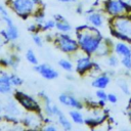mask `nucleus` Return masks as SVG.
<instances>
[{
    "label": "nucleus",
    "instance_id": "c85d7f7f",
    "mask_svg": "<svg viewBox=\"0 0 131 131\" xmlns=\"http://www.w3.org/2000/svg\"><path fill=\"white\" fill-rule=\"evenodd\" d=\"M121 64L125 70H127V71L131 70V55L121 57Z\"/></svg>",
    "mask_w": 131,
    "mask_h": 131
},
{
    "label": "nucleus",
    "instance_id": "e433bc0d",
    "mask_svg": "<svg viewBox=\"0 0 131 131\" xmlns=\"http://www.w3.org/2000/svg\"><path fill=\"white\" fill-rule=\"evenodd\" d=\"M3 113V106L0 104V118H1V114Z\"/></svg>",
    "mask_w": 131,
    "mask_h": 131
},
{
    "label": "nucleus",
    "instance_id": "ea45409f",
    "mask_svg": "<svg viewBox=\"0 0 131 131\" xmlns=\"http://www.w3.org/2000/svg\"><path fill=\"white\" fill-rule=\"evenodd\" d=\"M0 20H1V19H0Z\"/></svg>",
    "mask_w": 131,
    "mask_h": 131
},
{
    "label": "nucleus",
    "instance_id": "f3484780",
    "mask_svg": "<svg viewBox=\"0 0 131 131\" xmlns=\"http://www.w3.org/2000/svg\"><path fill=\"white\" fill-rule=\"evenodd\" d=\"M54 113H55V118H56V120H57L58 125H59L62 129H64V130H71L72 127H73L72 122L66 117V115L63 114V112H62L57 105L54 106Z\"/></svg>",
    "mask_w": 131,
    "mask_h": 131
},
{
    "label": "nucleus",
    "instance_id": "f704fd0d",
    "mask_svg": "<svg viewBox=\"0 0 131 131\" xmlns=\"http://www.w3.org/2000/svg\"><path fill=\"white\" fill-rule=\"evenodd\" d=\"M61 3H76L78 0H57Z\"/></svg>",
    "mask_w": 131,
    "mask_h": 131
},
{
    "label": "nucleus",
    "instance_id": "2f4dec72",
    "mask_svg": "<svg viewBox=\"0 0 131 131\" xmlns=\"http://www.w3.org/2000/svg\"><path fill=\"white\" fill-rule=\"evenodd\" d=\"M107 102L115 104L118 102V96L115 93H107Z\"/></svg>",
    "mask_w": 131,
    "mask_h": 131
},
{
    "label": "nucleus",
    "instance_id": "473e14b6",
    "mask_svg": "<svg viewBox=\"0 0 131 131\" xmlns=\"http://www.w3.org/2000/svg\"><path fill=\"white\" fill-rule=\"evenodd\" d=\"M43 130H45V131H56L57 127L55 125H53L52 123H49V124H45V126L43 127Z\"/></svg>",
    "mask_w": 131,
    "mask_h": 131
},
{
    "label": "nucleus",
    "instance_id": "39448f33",
    "mask_svg": "<svg viewBox=\"0 0 131 131\" xmlns=\"http://www.w3.org/2000/svg\"><path fill=\"white\" fill-rule=\"evenodd\" d=\"M14 98L18 102V104L25 108L27 112H36V113H41L42 106L38 102L36 98H34L32 95H29L23 91L15 90L14 91Z\"/></svg>",
    "mask_w": 131,
    "mask_h": 131
},
{
    "label": "nucleus",
    "instance_id": "20e7f679",
    "mask_svg": "<svg viewBox=\"0 0 131 131\" xmlns=\"http://www.w3.org/2000/svg\"><path fill=\"white\" fill-rule=\"evenodd\" d=\"M54 44L55 46L66 54H75L80 50L79 43L77 39L71 37L68 33H58L54 35Z\"/></svg>",
    "mask_w": 131,
    "mask_h": 131
},
{
    "label": "nucleus",
    "instance_id": "c756f323",
    "mask_svg": "<svg viewBox=\"0 0 131 131\" xmlns=\"http://www.w3.org/2000/svg\"><path fill=\"white\" fill-rule=\"evenodd\" d=\"M32 39H33V42L35 43L36 46L41 47L43 45V38L38 33H33L32 34Z\"/></svg>",
    "mask_w": 131,
    "mask_h": 131
},
{
    "label": "nucleus",
    "instance_id": "9d476101",
    "mask_svg": "<svg viewBox=\"0 0 131 131\" xmlns=\"http://www.w3.org/2000/svg\"><path fill=\"white\" fill-rule=\"evenodd\" d=\"M34 70L45 80H55L58 78V72L48 63H41L34 66Z\"/></svg>",
    "mask_w": 131,
    "mask_h": 131
},
{
    "label": "nucleus",
    "instance_id": "2eb2a0df",
    "mask_svg": "<svg viewBox=\"0 0 131 131\" xmlns=\"http://www.w3.org/2000/svg\"><path fill=\"white\" fill-rule=\"evenodd\" d=\"M19 33H18V29L15 25L12 26H8L5 28V30H2L0 32V37L3 38V40H5L6 42H14L18 39Z\"/></svg>",
    "mask_w": 131,
    "mask_h": 131
},
{
    "label": "nucleus",
    "instance_id": "4468645a",
    "mask_svg": "<svg viewBox=\"0 0 131 131\" xmlns=\"http://www.w3.org/2000/svg\"><path fill=\"white\" fill-rule=\"evenodd\" d=\"M104 12H100L98 10H93L89 13H87V21L89 23V25L99 29L101 27H103L104 21H105V16H104Z\"/></svg>",
    "mask_w": 131,
    "mask_h": 131
},
{
    "label": "nucleus",
    "instance_id": "58836bf2",
    "mask_svg": "<svg viewBox=\"0 0 131 131\" xmlns=\"http://www.w3.org/2000/svg\"><path fill=\"white\" fill-rule=\"evenodd\" d=\"M1 46H2V45H1V43H0V49H1Z\"/></svg>",
    "mask_w": 131,
    "mask_h": 131
},
{
    "label": "nucleus",
    "instance_id": "ddd939ff",
    "mask_svg": "<svg viewBox=\"0 0 131 131\" xmlns=\"http://www.w3.org/2000/svg\"><path fill=\"white\" fill-rule=\"evenodd\" d=\"M112 81V76L107 73H100L97 76H95L91 82V86L96 89H105Z\"/></svg>",
    "mask_w": 131,
    "mask_h": 131
},
{
    "label": "nucleus",
    "instance_id": "7ed1b4c3",
    "mask_svg": "<svg viewBox=\"0 0 131 131\" xmlns=\"http://www.w3.org/2000/svg\"><path fill=\"white\" fill-rule=\"evenodd\" d=\"M9 8L20 18L27 19L41 10V0H7Z\"/></svg>",
    "mask_w": 131,
    "mask_h": 131
},
{
    "label": "nucleus",
    "instance_id": "cd10ccee",
    "mask_svg": "<svg viewBox=\"0 0 131 131\" xmlns=\"http://www.w3.org/2000/svg\"><path fill=\"white\" fill-rule=\"evenodd\" d=\"M7 61H8V68L16 69L19 62V56L17 54H11L10 56L7 57Z\"/></svg>",
    "mask_w": 131,
    "mask_h": 131
},
{
    "label": "nucleus",
    "instance_id": "412c9836",
    "mask_svg": "<svg viewBox=\"0 0 131 131\" xmlns=\"http://www.w3.org/2000/svg\"><path fill=\"white\" fill-rule=\"evenodd\" d=\"M105 62H106L107 67H110L111 69H115L121 63V58L116 53H111L110 55L106 56Z\"/></svg>",
    "mask_w": 131,
    "mask_h": 131
},
{
    "label": "nucleus",
    "instance_id": "72a5a7b5",
    "mask_svg": "<svg viewBox=\"0 0 131 131\" xmlns=\"http://www.w3.org/2000/svg\"><path fill=\"white\" fill-rule=\"evenodd\" d=\"M121 1L124 3V5L126 6V8L128 9V12L131 13V0H121Z\"/></svg>",
    "mask_w": 131,
    "mask_h": 131
},
{
    "label": "nucleus",
    "instance_id": "7c9ffc66",
    "mask_svg": "<svg viewBox=\"0 0 131 131\" xmlns=\"http://www.w3.org/2000/svg\"><path fill=\"white\" fill-rule=\"evenodd\" d=\"M95 96L99 100H105L107 101V93L105 92L104 89H97L95 92Z\"/></svg>",
    "mask_w": 131,
    "mask_h": 131
},
{
    "label": "nucleus",
    "instance_id": "423d86ee",
    "mask_svg": "<svg viewBox=\"0 0 131 131\" xmlns=\"http://www.w3.org/2000/svg\"><path fill=\"white\" fill-rule=\"evenodd\" d=\"M107 119V111L101 106H93L89 108L87 116L85 117V124L91 128H95Z\"/></svg>",
    "mask_w": 131,
    "mask_h": 131
},
{
    "label": "nucleus",
    "instance_id": "4be33fe9",
    "mask_svg": "<svg viewBox=\"0 0 131 131\" xmlns=\"http://www.w3.org/2000/svg\"><path fill=\"white\" fill-rule=\"evenodd\" d=\"M55 29H56L58 32H60V33H69V32L72 31L73 28H72L71 24L64 18V19H62V20L56 21V27H55Z\"/></svg>",
    "mask_w": 131,
    "mask_h": 131
},
{
    "label": "nucleus",
    "instance_id": "6e6552de",
    "mask_svg": "<svg viewBox=\"0 0 131 131\" xmlns=\"http://www.w3.org/2000/svg\"><path fill=\"white\" fill-rule=\"evenodd\" d=\"M94 66V61L91 58V55L83 52L80 49V55L75 59V71L80 76H84L89 74Z\"/></svg>",
    "mask_w": 131,
    "mask_h": 131
},
{
    "label": "nucleus",
    "instance_id": "a878e982",
    "mask_svg": "<svg viewBox=\"0 0 131 131\" xmlns=\"http://www.w3.org/2000/svg\"><path fill=\"white\" fill-rule=\"evenodd\" d=\"M9 80H10V83L13 87H19L24 83L23 79L18 75H16L15 73H10L9 74Z\"/></svg>",
    "mask_w": 131,
    "mask_h": 131
},
{
    "label": "nucleus",
    "instance_id": "6ab92c4d",
    "mask_svg": "<svg viewBox=\"0 0 131 131\" xmlns=\"http://www.w3.org/2000/svg\"><path fill=\"white\" fill-rule=\"evenodd\" d=\"M80 111L81 110L72 108L69 112V116L71 118V121L74 124H77V125H83V124H85V117H84V115Z\"/></svg>",
    "mask_w": 131,
    "mask_h": 131
},
{
    "label": "nucleus",
    "instance_id": "4c0bfd02",
    "mask_svg": "<svg viewBox=\"0 0 131 131\" xmlns=\"http://www.w3.org/2000/svg\"><path fill=\"white\" fill-rule=\"evenodd\" d=\"M90 1H93V2H94V3H93V4H94V6H95V5H96V4H97V2H98V1H99V0H90Z\"/></svg>",
    "mask_w": 131,
    "mask_h": 131
},
{
    "label": "nucleus",
    "instance_id": "a211bd4d",
    "mask_svg": "<svg viewBox=\"0 0 131 131\" xmlns=\"http://www.w3.org/2000/svg\"><path fill=\"white\" fill-rule=\"evenodd\" d=\"M12 85L9 80V74L1 72L0 74V94L7 95L12 92Z\"/></svg>",
    "mask_w": 131,
    "mask_h": 131
},
{
    "label": "nucleus",
    "instance_id": "b1692460",
    "mask_svg": "<svg viewBox=\"0 0 131 131\" xmlns=\"http://www.w3.org/2000/svg\"><path fill=\"white\" fill-rule=\"evenodd\" d=\"M117 85L119 86L121 92L125 95H130V87L125 78H118L117 79Z\"/></svg>",
    "mask_w": 131,
    "mask_h": 131
},
{
    "label": "nucleus",
    "instance_id": "c9c22d12",
    "mask_svg": "<svg viewBox=\"0 0 131 131\" xmlns=\"http://www.w3.org/2000/svg\"><path fill=\"white\" fill-rule=\"evenodd\" d=\"M128 116H129V118H130V120H131V103H130V106H129V108H128Z\"/></svg>",
    "mask_w": 131,
    "mask_h": 131
},
{
    "label": "nucleus",
    "instance_id": "aec40b11",
    "mask_svg": "<svg viewBox=\"0 0 131 131\" xmlns=\"http://www.w3.org/2000/svg\"><path fill=\"white\" fill-rule=\"evenodd\" d=\"M0 19L5 23L6 27L14 25V23H13L11 16H10L9 13H8L7 8H6L5 6H3V5H1V4H0Z\"/></svg>",
    "mask_w": 131,
    "mask_h": 131
},
{
    "label": "nucleus",
    "instance_id": "5701e85b",
    "mask_svg": "<svg viewBox=\"0 0 131 131\" xmlns=\"http://www.w3.org/2000/svg\"><path fill=\"white\" fill-rule=\"evenodd\" d=\"M57 64H58V67H59L61 70H63L64 72L71 73V72H73V70H74V63H73L70 59H68V58H61V59H59L58 62H57Z\"/></svg>",
    "mask_w": 131,
    "mask_h": 131
},
{
    "label": "nucleus",
    "instance_id": "f03ea898",
    "mask_svg": "<svg viewBox=\"0 0 131 131\" xmlns=\"http://www.w3.org/2000/svg\"><path fill=\"white\" fill-rule=\"evenodd\" d=\"M108 25L112 35L117 40L131 44V13L110 17Z\"/></svg>",
    "mask_w": 131,
    "mask_h": 131
},
{
    "label": "nucleus",
    "instance_id": "393cba45",
    "mask_svg": "<svg viewBox=\"0 0 131 131\" xmlns=\"http://www.w3.org/2000/svg\"><path fill=\"white\" fill-rule=\"evenodd\" d=\"M26 59H27L28 62H30L33 66L38 64V58H37L36 53L33 49H28L26 51Z\"/></svg>",
    "mask_w": 131,
    "mask_h": 131
},
{
    "label": "nucleus",
    "instance_id": "f257e3e1",
    "mask_svg": "<svg viewBox=\"0 0 131 131\" xmlns=\"http://www.w3.org/2000/svg\"><path fill=\"white\" fill-rule=\"evenodd\" d=\"M76 39L79 43L80 49L83 52L94 56L104 38L97 28L88 24L80 26L76 29Z\"/></svg>",
    "mask_w": 131,
    "mask_h": 131
},
{
    "label": "nucleus",
    "instance_id": "0eeeda50",
    "mask_svg": "<svg viewBox=\"0 0 131 131\" xmlns=\"http://www.w3.org/2000/svg\"><path fill=\"white\" fill-rule=\"evenodd\" d=\"M102 9L103 12L110 17L120 16L129 13L128 9L121 0H104L102 4Z\"/></svg>",
    "mask_w": 131,
    "mask_h": 131
},
{
    "label": "nucleus",
    "instance_id": "bb28decb",
    "mask_svg": "<svg viewBox=\"0 0 131 131\" xmlns=\"http://www.w3.org/2000/svg\"><path fill=\"white\" fill-rule=\"evenodd\" d=\"M56 27V21L55 19H48V20H45L42 26H41V31L42 32H47V31H51L53 29H55Z\"/></svg>",
    "mask_w": 131,
    "mask_h": 131
},
{
    "label": "nucleus",
    "instance_id": "1a4fd4ad",
    "mask_svg": "<svg viewBox=\"0 0 131 131\" xmlns=\"http://www.w3.org/2000/svg\"><path fill=\"white\" fill-rule=\"evenodd\" d=\"M23 125L27 128L30 129H39L42 127V122H43V117L41 113H36V112H28L26 115L23 116L21 119Z\"/></svg>",
    "mask_w": 131,
    "mask_h": 131
},
{
    "label": "nucleus",
    "instance_id": "f8f14e48",
    "mask_svg": "<svg viewBox=\"0 0 131 131\" xmlns=\"http://www.w3.org/2000/svg\"><path fill=\"white\" fill-rule=\"evenodd\" d=\"M18 102L17 101H14V100H9L4 106H3V113L5 114L4 115V118L7 119V120H17L16 117L20 116L21 115V112L19 110V106L17 104Z\"/></svg>",
    "mask_w": 131,
    "mask_h": 131
},
{
    "label": "nucleus",
    "instance_id": "9b49d317",
    "mask_svg": "<svg viewBox=\"0 0 131 131\" xmlns=\"http://www.w3.org/2000/svg\"><path fill=\"white\" fill-rule=\"evenodd\" d=\"M58 101L64 105V106H69L72 108H77V110H83L84 104L81 100H79L76 96L69 94V93H61L58 96Z\"/></svg>",
    "mask_w": 131,
    "mask_h": 131
},
{
    "label": "nucleus",
    "instance_id": "dca6fc26",
    "mask_svg": "<svg viewBox=\"0 0 131 131\" xmlns=\"http://www.w3.org/2000/svg\"><path fill=\"white\" fill-rule=\"evenodd\" d=\"M114 53H116L118 56L124 57V56H130L131 55V46L130 43L124 42V41H118L114 44Z\"/></svg>",
    "mask_w": 131,
    "mask_h": 131
}]
</instances>
